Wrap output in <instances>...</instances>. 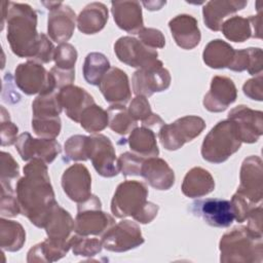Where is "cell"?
Here are the masks:
<instances>
[{"mask_svg": "<svg viewBox=\"0 0 263 263\" xmlns=\"http://www.w3.org/2000/svg\"><path fill=\"white\" fill-rule=\"evenodd\" d=\"M205 127L202 118L195 115L181 117L171 124H163L158 132V138L164 149L173 151L192 141Z\"/></svg>", "mask_w": 263, "mask_h": 263, "instance_id": "cell-7", "label": "cell"}, {"mask_svg": "<svg viewBox=\"0 0 263 263\" xmlns=\"http://www.w3.org/2000/svg\"><path fill=\"white\" fill-rule=\"evenodd\" d=\"M235 50L233 47L221 40L215 39L210 41L202 52V59L206 66L213 69L228 68L231 64Z\"/></svg>", "mask_w": 263, "mask_h": 263, "instance_id": "cell-32", "label": "cell"}, {"mask_svg": "<svg viewBox=\"0 0 263 263\" xmlns=\"http://www.w3.org/2000/svg\"><path fill=\"white\" fill-rule=\"evenodd\" d=\"M20 176V170L17 162L13 159L11 154L2 151L1 152V186L9 187L11 182L17 179Z\"/></svg>", "mask_w": 263, "mask_h": 263, "instance_id": "cell-45", "label": "cell"}, {"mask_svg": "<svg viewBox=\"0 0 263 263\" xmlns=\"http://www.w3.org/2000/svg\"><path fill=\"white\" fill-rule=\"evenodd\" d=\"M108 21V9L101 2L87 4L77 16V27L83 34L100 32Z\"/></svg>", "mask_w": 263, "mask_h": 263, "instance_id": "cell-28", "label": "cell"}, {"mask_svg": "<svg viewBox=\"0 0 263 263\" xmlns=\"http://www.w3.org/2000/svg\"><path fill=\"white\" fill-rule=\"evenodd\" d=\"M172 36L183 49H192L200 42V31L197 20L190 14H179L168 23Z\"/></svg>", "mask_w": 263, "mask_h": 263, "instance_id": "cell-22", "label": "cell"}, {"mask_svg": "<svg viewBox=\"0 0 263 263\" xmlns=\"http://www.w3.org/2000/svg\"><path fill=\"white\" fill-rule=\"evenodd\" d=\"M15 149L25 161L38 158L46 164L51 163L61 153V145L55 139H34L29 133H23L15 142Z\"/></svg>", "mask_w": 263, "mask_h": 263, "instance_id": "cell-13", "label": "cell"}, {"mask_svg": "<svg viewBox=\"0 0 263 263\" xmlns=\"http://www.w3.org/2000/svg\"><path fill=\"white\" fill-rule=\"evenodd\" d=\"M26 241V232L23 226L10 220L0 219V246L3 251H20Z\"/></svg>", "mask_w": 263, "mask_h": 263, "instance_id": "cell-34", "label": "cell"}, {"mask_svg": "<svg viewBox=\"0 0 263 263\" xmlns=\"http://www.w3.org/2000/svg\"><path fill=\"white\" fill-rule=\"evenodd\" d=\"M7 23L6 38L14 54L34 61L41 45L36 11L26 3L2 2V29Z\"/></svg>", "mask_w": 263, "mask_h": 263, "instance_id": "cell-2", "label": "cell"}, {"mask_svg": "<svg viewBox=\"0 0 263 263\" xmlns=\"http://www.w3.org/2000/svg\"><path fill=\"white\" fill-rule=\"evenodd\" d=\"M15 192L21 213L36 227L44 228L58 204L46 163L38 158L30 160L24 166V177L17 181Z\"/></svg>", "mask_w": 263, "mask_h": 263, "instance_id": "cell-1", "label": "cell"}, {"mask_svg": "<svg viewBox=\"0 0 263 263\" xmlns=\"http://www.w3.org/2000/svg\"><path fill=\"white\" fill-rule=\"evenodd\" d=\"M148 189L142 182L126 180L120 183L111 200V212L117 218L133 217L142 224L150 223L158 213V205L148 201Z\"/></svg>", "mask_w": 263, "mask_h": 263, "instance_id": "cell-3", "label": "cell"}, {"mask_svg": "<svg viewBox=\"0 0 263 263\" xmlns=\"http://www.w3.org/2000/svg\"><path fill=\"white\" fill-rule=\"evenodd\" d=\"M71 248L69 241H55L46 238L28 252V262H54L63 258Z\"/></svg>", "mask_w": 263, "mask_h": 263, "instance_id": "cell-31", "label": "cell"}, {"mask_svg": "<svg viewBox=\"0 0 263 263\" xmlns=\"http://www.w3.org/2000/svg\"><path fill=\"white\" fill-rule=\"evenodd\" d=\"M248 230L255 236L262 237V206L254 208L248 216Z\"/></svg>", "mask_w": 263, "mask_h": 263, "instance_id": "cell-50", "label": "cell"}, {"mask_svg": "<svg viewBox=\"0 0 263 263\" xmlns=\"http://www.w3.org/2000/svg\"><path fill=\"white\" fill-rule=\"evenodd\" d=\"M227 119L235 125L241 142L255 143L262 136V111H255L245 105H239L228 113Z\"/></svg>", "mask_w": 263, "mask_h": 263, "instance_id": "cell-15", "label": "cell"}, {"mask_svg": "<svg viewBox=\"0 0 263 263\" xmlns=\"http://www.w3.org/2000/svg\"><path fill=\"white\" fill-rule=\"evenodd\" d=\"M261 23L260 12L248 18L234 15L223 22L221 31L228 40L234 42H243L251 37L260 39L262 37Z\"/></svg>", "mask_w": 263, "mask_h": 263, "instance_id": "cell-20", "label": "cell"}, {"mask_svg": "<svg viewBox=\"0 0 263 263\" xmlns=\"http://www.w3.org/2000/svg\"><path fill=\"white\" fill-rule=\"evenodd\" d=\"M127 143L132 152L140 157H157L159 154L156 143V136L151 128L145 126L136 127L129 135Z\"/></svg>", "mask_w": 263, "mask_h": 263, "instance_id": "cell-30", "label": "cell"}, {"mask_svg": "<svg viewBox=\"0 0 263 263\" xmlns=\"http://www.w3.org/2000/svg\"><path fill=\"white\" fill-rule=\"evenodd\" d=\"M114 52L118 60L133 68L146 69L163 65L158 60V52L130 36L120 37L114 44Z\"/></svg>", "mask_w": 263, "mask_h": 263, "instance_id": "cell-9", "label": "cell"}, {"mask_svg": "<svg viewBox=\"0 0 263 263\" xmlns=\"http://www.w3.org/2000/svg\"><path fill=\"white\" fill-rule=\"evenodd\" d=\"M44 229L48 238L55 241H69L72 236L71 233L75 229V221L58 203L51 211Z\"/></svg>", "mask_w": 263, "mask_h": 263, "instance_id": "cell-27", "label": "cell"}, {"mask_svg": "<svg viewBox=\"0 0 263 263\" xmlns=\"http://www.w3.org/2000/svg\"><path fill=\"white\" fill-rule=\"evenodd\" d=\"M229 70L242 72L248 70L251 75L262 73V50L258 47H249L235 50Z\"/></svg>", "mask_w": 263, "mask_h": 263, "instance_id": "cell-33", "label": "cell"}, {"mask_svg": "<svg viewBox=\"0 0 263 263\" xmlns=\"http://www.w3.org/2000/svg\"><path fill=\"white\" fill-rule=\"evenodd\" d=\"M70 246L73 254L76 256L91 257L100 253L103 243L97 237H89V235H72L70 238Z\"/></svg>", "mask_w": 263, "mask_h": 263, "instance_id": "cell-39", "label": "cell"}, {"mask_svg": "<svg viewBox=\"0 0 263 263\" xmlns=\"http://www.w3.org/2000/svg\"><path fill=\"white\" fill-rule=\"evenodd\" d=\"M241 141L230 120L219 121L205 136L201 145V156L212 163H222L239 150Z\"/></svg>", "mask_w": 263, "mask_h": 263, "instance_id": "cell-5", "label": "cell"}, {"mask_svg": "<svg viewBox=\"0 0 263 263\" xmlns=\"http://www.w3.org/2000/svg\"><path fill=\"white\" fill-rule=\"evenodd\" d=\"M110 62L101 52H90L83 64V77L88 84L99 85L105 74L110 69Z\"/></svg>", "mask_w": 263, "mask_h": 263, "instance_id": "cell-35", "label": "cell"}, {"mask_svg": "<svg viewBox=\"0 0 263 263\" xmlns=\"http://www.w3.org/2000/svg\"><path fill=\"white\" fill-rule=\"evenodd\" d=\"M248 5V1L238 0H214L209 1L202 8L203 22L212 31H220L223 20L238 10L243 9Z\"/></svg>", "mask_w": 263, "mask_h": 263, "instance_id": "cell-26", "label": "cell"}, {"mask_svg": "<svg viewBox=\"0 0 263 263\" xmlns=\"http://www.w3.org/2000/svg\"><path fill=\"white\" fill-rule=\"evenodd\" d=\"M139 40L144 43L146 46L156 49L162 48L165 44V39L161 31L154 28H142L138 32Z\"/></svg>", "mask_w": 263, "mask_h": 263, "instance_id": "cell-48", "label": "cell"}, {"mask_svg": "<svg viewBox=\"0 0 263 263\" xmlns=\"http://www.w3.org/2000/svg\"><path fill=\"white\" fill-rule=\"evenodd\" d=\"M87 157L97 173L105 178H112L119 173L115 149L110 139L104 135L89 136L87 139Z\"/></svg>", "mask_w": 263, "mask_h": 263, "instance_id": "cell-11", "label": "cell"}, {"mask_svg": "<svg viewBox=\"0 0 263 263\" xmlns=\"http://www.w3.org/2000/svg\"><path fill=\"white\" fill-rule=\"evenodd\" d=\"M61 119L52 118H32L33 132L40 138L55 139L61 132Z\"/></svg>", "mask_w": 263, "mask_h": 263, "instance_id": "cell-41", "label": "cell"}, {"mask_svg": "<svg viewBox=\"0 0 263 263\" xmlns=\"http://www.w3.org/2000/svg\"><path fill=\"white\" fill-rule=\"evenodd\" d=\"M58 99L66 115L75 122H79L82 112L95 104L93 98L84 88L72 84L61 88Z\"/></svg>", "mask_w": 263, "mask_h": 263, "instance_id": "cell-23", "label": "cell"}, {"mask_svg": "<svg viewBox=\"0 0 263 263\" xmlns=\"http://www.w3.org/2000/svg\"><path fill=\"white\" fill-rule=\"evenodd\" d=\"M17 126L10 121L9 113L5 110L3 106H1V127H0V135H1V145L2 146H10L15 144L18 137L17 135Z\"/></svg>", "mask_w": 263, "mask_h": 263, "instance_id": "cell-46", "label": "cell"}, {"mask_svg": "<svg viewBox=\"0 0 263 263\" xmlns=\"http://www.w3.org/2000/svg\"><path fill=\"white\" fill-rule=\"evenodd\" d=\"M262 74H258L257 77L252 78L242 86L243 93L252 100L262 101L263 99V85H262Z\"/></svg>", "mask_w": 263, "mask_h": 263, "instance_id": "cell-49", "label": "cell"}, {"mask_svg": "<svg viewBox=\"0 0 263 263\" xmlns=\"http://www.w3.org/2000/svg\"><path fill=\"white\" fill-rule=\"evenodd\" d=\"M189 212L210 226L218 228L229 227L234 220V211L230 200L221 198H205L193 201Z\"/></svg>", "mask_w": 263, "mask_h": 263, "instance_id": "cell-10", "label": "cell"}, {"mask_svg": "<svg viewBox=\"0 0 263 263\" xmlns=\"http://www.w3.org/2000/svg\"><path fill=\"white\" fill-rule=\"evenodd\" d=\"M98 86L106 102L111 105H124L132 97L126 73L116 67L108 70Z\"/></svg>", "mask_w": 263, "mask_h": 263, "instance_id": "cell-18", "label": "cell"}, {"mask_svg": "<svg viewBox=\"0 0 263 263\" xmlns=\"http://www.w3.org/2000/svg\"><path fill=\"white\" fill-rule=\"evenodd\" d=\"M62 187L67 196L79 203L91 195V177L83 164L69 166L62 176Z\"/></svg>", "mask_w": 263, "mask_h": 263, "instance_id": "cell-17", "label": "cell"}, {"mask_svg": "<svg viewBox=\"0 0 263 263\" xmlns=\"http://www.w3.org/2000/svg\"><path fill=\"white\" fill-rule=\"evenodd\" d=\"M142 4L148 9V10H159L163 5L166 4L165 1H143Z\"/></svg>", "mask_w": 263, "mask_h": 263, "instance_id": "cell-51", "label": "cell"}, {"mask_svg": "<svg viewBox=\"0 0 263 263\" xmlns=\"http://www.w3.org/2000/svg\"><path fill=\"white\" fill-rule=\"evenodd\" d=\"M111 11L116 25L130 34L144 28L141 4L138 1H112Z\"/></svg>", "mask_w": 263, "mask_h": 263, "instance_id": "cell-24", "label": "cell"}, {"mask_svg": "<svg viewBox=\"0 0 263 263\" xmlns=\"http://www.w3.org/2000/svg\"><path fill=\"white\" fill-rule=\"evenodd\" d=\"M114 223L113 217L102 211L101 200L96 195L78 203L74 229L77 234L103 236Z\"/></svg>", "mask_w": 263, "mask_h": 263, "instance_id": "cell-6", "label": "cell"}, {"mask_svg": "<svg viewBox=\"0 0 263 263\" xmlns=\"http://www.w3.org/2000/svg\"><path fill=\"white\" fill-rule=\"evenodd\" d=\"M62 110L57 90L46 95H39L32 103L33 118L59 117Z\"/></svg>", "mask_w": 263, "mask_h": 263, "instance_id": "cell-37", "label": "cell"}, {"mask_svg": "<svg viewBox=\"0 0 263 263\" xmlns=\"http://www.w3.org/2000/svg\"><path fill=\"white\" fill-rule=\"evenodd\" d=\"M76 15L73 9L62 3L57 8L49 11L47 21V32L52 41L57 43H65L74 32Z\"/></svg>", "mask_w": 263, "mask_h": 263, "instance_id": "cell-21", "label": "cell"}, {"mask_svg": "<svg viewBox=\"0 0 263 263\" xmlns=\"http://www.w3.org/2000/svg\"><path fill=\"white\" fill-rule=\"evenodd\" d=\"M237 90L232 79L226 76L212 78L211 87L203 98V106L210 112H222L235 102Z\"/></svg>", "mask_w": 263, "mask_h": 263, "instance_id": "cell-19", "label": "cell"}, {"mask_svg": "<svg viewBox=\"0 0 263 263\" xmlns=\"http://www.w3.org/2000/svg\"><path fill=\"white\" fill-rule=\"evenodd\" d=\"M221 262H261L262 237L253 235L247 227H235L220 240Z\"/></svg>", "mask_w": 263, "mask_h": 263, "instance_id": "cell-4", "label": "cell"}, {"mask_svg": "<svg viewBox=\"0 0 263 263\" xmlns=\"http://www.w3.org/2000/svg\"><path fill=\"white\" fill-rule=\"evenodd\" d=\"M141 176L157 190H168L175 183L174 171L165 160L158 157H150L144 160Z\"/></svg>", "mask_w": 263, "mask_h": 263, "instance_id": "cell-25", "label": "cell"}, {"mask_svg": "<svg viewBox=\"0 0 263 263\" xmlns=\"http://www.w3.org/2000/svg\"><path fill=\"white\" fill-rule=\"evenodd\" d=\"M0 213L2 217H15L21 213L17 198L14 196L12 189H2L1 201H0Z\"/></svg>", "mask_w": 263, "mask_h": 263, "instance_id": "cell-47", "label": "cell"}, {"mask_svg": "<svg viewBox=\"0 0 263 263\" xmlns=\"http://www.w3.org/2000/svg\"><path fill=\"white\" fill-rule=\"evenodd\" d=\"M128 112L132 115V117L138 121L141 120L142 124L149 121L153 116L155 115L150 108V104L146 97L144 96H136L135 99L129 104Z\"/></svg>", "mask_w": 263, "mask_h": 263, "instance_id": "cell-44", "label": "cell"}, {"mask_svg": "<svg viewBox=\"0 0 263 263\" xmlns=\"http://www.w3.org/2000/svg\"><path fill=\"white\" fill-rule=\"evenodd\" d=\"M140 226L133 221L123 220L114 224L103 236V248L110 252H126L144 243Z\"/></svg>", "mask_w": 263, "mask_h": 263, "instance_id": "cell-12", "label": "cell"}, {"mask_svg": "<svg viewBox=\"0 0 263 263\" xmlns=\"http://www.w3.org/2000/svg\"><path fill=\"white\" fill-rule=\"evenodd\" d=\"M133 90L136 96L150 97L170 87L171 75L163 65L139 69L133 75Z\"/></svg>", "mask_w": 263, "mask_h": 263, "instance_id": "cell-16", "label": "cell"}, {"mask_svg": "<svg viewBox=\"0 0 263 263\" xmlns=\"http://www.w3.org/2000/svg\"><path fill=\"white\" fill-rule=\"evenodd\" d=\"M53 60L55 68L64 71H74L77 60L76 48L70 43H61L55 48Z\"/></svg>", "mask_w": 263, "mask_h": 263, "instance_id": "cell-40", "label": "cell"}, {"mask_svg": "<svg viewBox=\"0 0 263 263\" xmlns=\"http://www.w3.org/2000/svg\"><path fill=\"white\" fill-rule=\"evenodd\" d=\"M79 122L86 132L96 134L108 125V113L100 106L93 104L82 112Z\"/></svg>", "mask_w": 263, "mask_h": 263, "instance_id": "cell-38", "label": "cell"}, {"mask_svg": "<svg viewBox=\"0 0 263 263\" xmlns=\"http://www.w3.org/2000/svg\"><path fill=\"white\" fill-rule=\"evenodd\" d=\"M146 158L140 157L133 152L121 153L117 158L119 172L125 177L141 176V167Z\"/></svg>", "mask_w": 263, "mask_h": 263, "instance_id": "cell-43", "label": "cell"}, {"mask_svg": "<svg viewBox=\"0 0 263 263\" xmlns=\"http://www.w3.org/2000/svg\"><path fill=\"white\" fill-rule=\"evenodd\" d=\"M107 113L108 125L116 134L124 136L137 127V121L132 117L124 105H111Z\"/></svg>", "mask_w": 263, "mask_h": 263, "instance_id": "cell-36", "label": "cell"}, {"mask_svg": "<svg viewBox=\"0 0 263 263\" xmlns=\"http://www.w3.org/2000/svg\"><path fill=\"white\" fill-rule=\"evenodd\" d=\"M87 139L82 135L70 137L65 143V154L70 160H87Z\"/></svg>", "mask_w": 263, "mask_h": 263, "instance_id": "cell-42", "label": "cell"}, {"mask_svg": "<svg viewBox=\"0 0 263 263\" xmlns=\"http://www.w3.org/2000/svg\"><path fill=\"white\" fill-rule=\"evenodd\" d=\"M14 81L26 95H46L55 91V81L50 72L34 61H27L15 68Z\"/></svg>", "mask_w": 263, "mask_h": 263, "instance_id": "cell-8", "label": "cell"}, {"mask_svg": "<svg viewBox=\"0 0 263 263\" xmlns=\"http://www.w3.org/2000/svg\"><path fill=\"white\" fill-rule=\"evenodd\" d=\"M215 188L212 175L204 168L195 166L185 176L182 184V192L188 197H201L211 193Z\"/></svg>", "mask_w": 263, "mask_h": 263, "instance_id": "cell-29", "label": "cell"}, {"mask_svg": "<svg viewBox=\"0 0 263 263\" xmlns=\"http://www.w3.org/2000/svg\"><path fill=\"white\" fill-rule=\"evenodd\" d=\"M262 160L260 157L251 155L243 160L239 176L240 183L236 192L254 204L262 200Z\"/></svg>", "mask_w": 263, "mask_h": 263, "instance_id": "cell-14", "label": "cell"}]
</instances>
